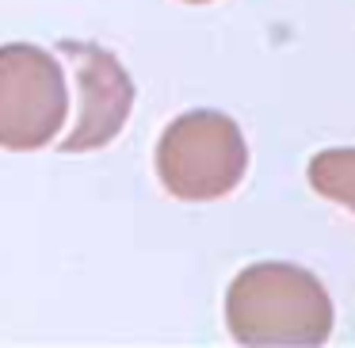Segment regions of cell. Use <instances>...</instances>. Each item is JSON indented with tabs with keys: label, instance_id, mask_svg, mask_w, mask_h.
I'll return each mask as SVG.
<instances>
[{
	"label": "cell",
	"instance_id": "1",
	"mask_svg": "<svg viewBox=\"0 0 355 348\" xmlns=\"http://www.w3.org/2000/svg\"><path fill=\"white\" fill-rule=\"evenodd\" d=\"M225 325L237 345H324L332 299L298 264H248L225 291Z\"/></svg>",
	"mask_w": 355,
	"mask_h": 348
},
{
	"label": "cell",
	"instance_id": "2",
	"mask_svg": "<svg viewBox=\"0 0 355 348\" xmlns=\"http://www.w3.org/2000/svg\"><path fill=\"white\" fill-rule=\"evenodd\" d=\"M248 169L241 126L222 111H187L172 119L157 142V176L164 192L187 203L222 199Z\"/></svg>",
	"mask_w": 355,
	"mask_h": 348
},
{
	"label": "cell",
	"instance_id": "3",
	"mask_svg": "<svg viewBox=\"0 0 355 348\" xmlns=\"http://www.w3.org/2000/svg\"><path fill=\"white\" fill-rule=\"evenodd\" d=\"M65 115L69 88L58 58L27 42L0 47V146L19 154L50 146Z\"/></svg>",
	"mask_w": 355,
	"mask_h": 348
},
{
	"label": "cell",
	"instance_id": "4",
	"mask_svg": "<svg viewBox=\"0 0 355 348\" xmlns=\"http://www.w3.org/2000/svg\"><path fill=\"white\" fill-rule=\"evenodd\" d=\"M62 50L77 58V81H80V96H85L77 123L62 138V149L65 154L100 149L107 142H115V134L123 131L126 115L134 108V85L126 77V69L119 65V58L107 54L103 47L65 39Z\"/></svg>",
	"mask_w": 355,
	"mask_h": 348
},
{
	"label": "cell",
	"instance_id": "5",
	"mask_svg": "<svg viewBox=\"0 0 355 348\" xmlns=\"http://www.w3.org/2000/svg\"><path fill=\"white\" fill-rule=\"evenodd\" d=\"M306 176H309V184H313L317 195L355 210V146L321 149V154L309 161Z\"/></svg>",
	"mask_w": 355,
	"mask_h": 348
},
{
	"label": "cell",
	"instance_id": "6",
	"mask_svg": "<svg viewBox=\"0 0 355 348\" xmlns=\"http://www.w3.org/2000/svg\"><path fill=\"white\" fill-rule=\"evenodd\" d=\"M187 4H210V0H187Z\"/></svg>",
	"mask_w": 355,
	"mask_h": 348
}]
</instances>
